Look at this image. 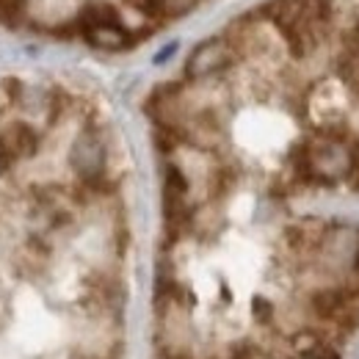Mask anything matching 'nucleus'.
<instances>
[{
	"label": "nucleus",
	"instance_id": "0eeeda50",
	"mask_svg": "<svg viewBox=\"0 0 359 359\" xmlns=\"http://www.w3.org/2000/svg\"><path fill=\"white\" fill-rule=\"evenodd\" d=\"M177 53V42H172V45H166V47H161V53L155 55V64H163V61H169L172 55Z\"/></svg>",
	"mask_w": 359,
	"mask_h": 359
},
{
	"label": "nucleus",
	"instance_id": "423d86ee",
	"mask_svg": "<svg viewBox=\"0 0 359 359\" xmlns=\"http://www.w3.org/2000/svg\"><path fill=\"white\" fill-rule=\"evenodd\" d=\"M22 14V0H0V22H17Z\"/></svg>",
	"mask_w": 359,
	"mask_h": 359
},
{
	"label": "nucleus",
	"instance_id": "20e7f679",
	"mask_svg": "<svg viewBox=\"0 0 359 359\" xmlns=\"http://www.w3.org/2000/svg\"><path fill=\"white\" fill-rule=\"evenodd\" d=\"M105 22H122L119 20V11L111 6V3H89L81 14V28L89 31L94 25H105Z\"/></svg>",
	"mask_w": 359,
	"mask_h": 359
},
{
	"label": "nucleus",
	"instance_id": "39448f33",
	"mask_svg": "<svg viewBox=\"0 0 359 359\" xmlns=\"http://www.w3.org/2000/svg\"><path fill=\"white\" fill-rule=\"evenodd\" d=\"M337 72H340V78H343L351 89L359 91V45H348L346 55L340 58Z\"/></svg>",
	"mask_w": 359,
	"mask_h": 359
},
{
	"label": "nucleus",
	"instance_id": "f257e3e1",
	"mask_svg": "<svg viewBox=\"0 0 359 359\" xmlns=\"http://www.w3.org/2000/svg\"><path fill=\"white\" fill-rule=\"evenodd\" d=\"M69 166L81 182H100L105 175V144L97 130H81L69 147Z\"/></svg>",
	"mask_w": 359,
	"mask_h": 359
},
{
	"label": "nucleus",
	"instance_id": "7ed1b4c3",
	"mask_svg": "<svg viewBox=\"0 0 359 359\" xmlns=\"http://www.w3.org/2000/svg\"><path fill=\"white\" fill-rule=\"evenodd\" d=\"M86 42L97 50H125L130 47L133 36L122 22H105V25H94L89 31H83Z\"/></svg>",
	"mask_w": 359,
	"mask_h": 359
},
{
	"label": "nucleus",
	"instance_id": "f03ea898",
	"mask_svg": "<svg viewBox=\"0 0 359 359\" xmlns=\"http://www.w3.org/2000/svg\"><path fill=\"white\" fill-rule=\"evenodd\" d=\"M232 61V50L224 39H208L196 47L188 61H185V75L194 78V81H202V78H210V75H219L224 72Z\"/></svg>",
	"mask_w": 359,
	"mask_h": 359
},
{
	"label": "nucleus",
	"instance_id": "6e6552de",
	"mask_svg": "<svg viewBox=\"0 0 359 359\" xmlns=\"http://www.w3.org/2000/svg\"><path fill=\"white\" fill-rule=\"evenodd\" d=\"M351 266H354V271L359 273V246H357V255H354V263H351Z\"/></svg>",
	"mask_w": 359,
	"mask_h": 359
}]
</instances>
